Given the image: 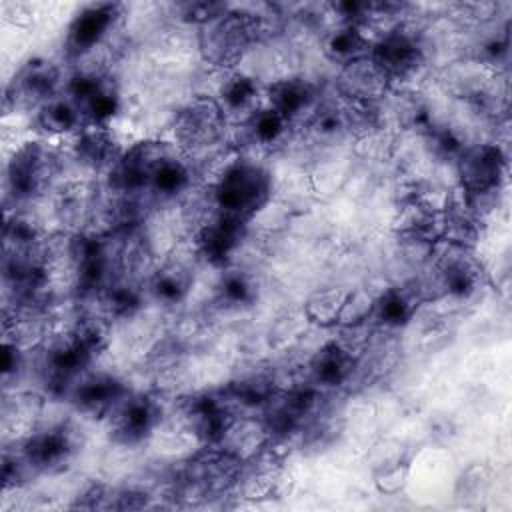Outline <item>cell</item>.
<instances>
[{
	"mask_svg": "<svg viewBox=\"0 0 512 512\" xmlns=\"http://www.w3.org/2000/svg\"><path fill=\"white\" fill-rule=\"evenodd\" d=\"M260 98V88L252 76L242 72H228L220 86L216 100L224 108V112H252Z\"/></svg>",
	"mask_w": 512,
	"mask_h": 512,
	"instance_id": "19",
	"label": "cell"
},
{
	"mask_svg": "<svg viewBox=\"0 0 512 512\" xmlns=\"http://www.w3.org/2000/svg\"><path fill=\"white\" fill-rule=\"evenodd\" d=\"M244 228L246 222L216 210L194 228L196 252L210 264H224L240 244Z\"/></svg>",
	"mask_w": 512,
	"mask_h": 512,
	"instance_id": "7",
	"label": "cell"
},
{
	"mask_svg": "<svg viewBox=\"0 0 512 512\" xmlns=\"http://www.w3.org/2000/svg\"><path fill=\"white\" fill-rule=\"evenodd\" d=\"M74 444L64 428H48L32 432L20 444V458L30 470L54 472L60 470L72 456Z\"/></svg>",
	"mask_w": 512,
	"mask_h": 512,
	"instance_id": "9",
	"label": "cell"
},
{
	"mask_svg": "<svg viewBox=\"0 0 512 512\" xmlns=\"http://www.w3.org/2000/svg\"><path fill=\"white\" fill-rule=\"evenodd\" d=\"M58 84L60 70L52 62L34 60L22 68L12 86L14 96H6V100L14 98L16 102L40 108L44 102L58 96Z\"/></svg>",
	"mask_w": 512,
	"mask_h": 512,
	"instance_id": "13",
	"label": "cell"
},
{
	"mask_svg": "<svg viewBox=\"0 0 512 512\" xmlns=\"http://www.w3.org/2000/svg\"><path fill=\"white\" fill-rule=\"evenodd\" d=\"M38 124L52 134L76 132L82 128V118L76 106L66 96H54L38 108Z\"/></svg>",
	"mask_w": 512,
	"mask_h": 512,
	"instance_id": "23",
	"label": "cell"
},
{
	"mask_svg": "<svg viewBox=\"0 0 512 512\" xmlns=\"http://www.w3.org/2000/svg\"><path fill=\"white\" fill-rule=\"evenodd\" d=\"M354 366H356L354 352L340 340H332L324 344L310 360L308 380L318 388H334L352 374Z\"/></svg>",
	"mask_w": 512,
	"mask_h": 512,
	"instance_id": "14",
	"label": "cell"
},
{
	"mask_svg": "<svg viewBox=\"0 0 512 512\" xmlns=\"http://www.w3.org/2000/svg\"><path fill=\"white\" fill-rule=\"evenodd\" d=\"M350 292L328 288L312 294L306 302V314L312 322L322 324V326H332L340 322L342 310L346 306Z\"/></svg>",
	"mask_w": 512,
	"mask_h": 512,
	"instance_id": "24",
	"label": "cell"
},
{
	"mask_svg": "<svg viewBox=\"0 0 512 512\" xmlns=\"http://www.w3.org/2000/svg\"><path fill=\"white\" fill-rule=\"evenodd\" d=\"M108 416L114 440L124 446H132L152 432L158 420V406L148 396L126 394Z\"/></svg>",
	"mask_w": 512,
	"mask_h": 512,
	"instance_id": "8",
	"label": "cell"
},
{
	"mask_svg": "<svg viewBox=\"0 0 512 512\" xmlns=\"http://www.w3.org/2000/svg\"><path fill=\"white\" fill-rule=\"evenodd\" d=\"M422 298L420 290L412 288H402V286H392L386 288L380 296L372 300L370 306V316L376 324L382 328H398L404 326L410 316L414 314L416 302Z\"/></svg>",
	"mask_w": 512,
	"mask_h": 512,
	"instance_id": "16",
	"label": "cell"
},
{
	"mask_svg": "<svg viewBox=\"0 0 512 512\" xmlns=\"http://www.w3.org/2000/svg\"><path fill=\"white\" fill-rule=\"evenodd\" d=\"M274 392H276V384L272 374L260 370L234 380L228 386L226 396L240 408H262Z\"/></svg>",
	"mask_w": 512,
	"mask_h": 512,
	"instance_id": "21",
	"label": "cell"
},
{
	"mask_svg": "<svg viewBox=\"0 0 512 512\" xmlns=\"http://www.w3.org/2000/svg\"><path fill=\"white\" fill-rule=\"evenodd\" d=\"M220 296L228 306H244L254 298V284L242 272H230L222 278Z\"/></svg>",
	"mask_w": 512,
	"mask_h": 512,
	"instance_id": "25",
	"label": "cell"
},
{
	"mask_svg": "<svg viewBox=\"0 0 512 512\" xmlns=\"http://www.w3.org/2000/svg\"><path fill=\"white\" fill-rule=\"evenodd\" d=\"M388 88H390V80L374 64L370 56L358 58L342 66V72L338 78V90L348 102L380 104V100L388 94Z\"/></svg>",
	"mask_w": 512,
	"mask_h": 512,
	"instance_id": "11",
	"label": "cell"
},
{
	"mask_svg": "<svg viewBox=\"0 0 512 512\" xmlns=\"http://www.w3.org/2000/svg\"><path fill=\"white\" fill-rule=\"evenodd\" d=\"M372 38L358 24L340 22L326 36V54L342 66L370 54Z\"/></svg>",
	"mask_w": 512,
	"mask_h": 512,
	"instance_id": "18",
	"label": "cell"
},
{
	"mask_svg": "<svg viewBox=\"0 0 512 512\" xmlns=\"http://www.w3.org/2000/svg\"><path fill=\"white\" fill-rule=\"evenodd\" d=\"M462 196L480 212L482 202L500 190L506 172V156L498 144L482 142L464 146L456 158Z\"/></svg>",
	"mask_w": 512,
	"mask_h": 512,
	"instance_id": "3",
	"label": "cell"
},
{
	"mask_svg": "<svg viewBox=\"0 0 512 512\" xmlns=\"http://www.w3.org/2000/svg\"><path fill=\"white\" fill-rule=\"evenodd\" d=\"M116 4H90L70 24L66 50L74 58L90 54L106 38L116 20Z\"/></svg>",
	"mask_w": 512,
	"mask_h": 512,
	"instance_id": "10",
	"label": "cell"
},
{
	"mask_svg": "<svg viewBox=\"0 0 512 512\" xmlns=\"http://www.w3.org/2000/svg\"><path fill=\"white\" fill-rule=\"evenodd\" d=\"M210 192L218 212L248 222L270 198V176L256 164L236 160L210 184Z\"/></svg>",
	"mask_w": 512,
	"mask_h": 512,
	"instance_id": "1",
	"label": "cell"
},
{
	"mask_svg": "<svg viewBox=\"0 0 512 512\" xmlns=\"http://www.w3.org/2000/svg\"><path fill=\"white\" fill-rule=\"evenodd\" d=\"M72 156L90 170H110L120 154L106 126H82L74 132Z\"/></svg>",
	"mask_w": 512,
	"mask_h": 512,
	"instance_id": "15",
	"label": "cell"
},
{
	"mask_svg": "<svg viewBox=\"0 0 512 512\" xmlns=\"http://www.w3.org/2000/svg\"><path fill=\"white\" fill-rule=\"evenodd\" d=\"M368 56L386 74L390 84L416 76L424 64V52L416 36L396 26L372 40Z\"/></svg>",
	"mask_w": 512,
	"mask_h": 512,
	"instance_id": "6",
	"label": "cell"
},
{
	"mask_svg": "<svg viewBox=\"0 0 512 512\" xmlns=\"http://www.w3.org/2000/svg\"><path fill=\"white\" fill-rule=\"evenodd\" d=\"M260 32L262 24L256 16L226 10L202 26L200 48L210 64L232 68L242 60L244 52Z\"/></svg>",
	"mask_w": 512,
	"mask_h": 512,
	"instance_id": "2",
	"label": "cell"
},
{
	"mask_svg": "<svg viewBox=\"0 0 512 512\" xmlns=\"http://www.w3.org/2000/svg\"><path fill=\"white\" fill-rule=\"evenodd\" d=\"M288 126H290L288 118H284L282 114H278L276 110L264 104L256 106L242 122L246 138L258 146H268L278 142L286 134Z\"/></svg>",
	"mask_w": 512,
	"mask_h": 512,
	"instance_id": "20",
	"label": "cell"
},
{
	"mask_svg": "<svg viewBox=\"0 0 512 512\" xmlns=\"http://www.w3.org/2000/svg\"><path fill=\"white\" fill-rule=\"evenodd\" d=\"M226 112L216 96H196L174 116V140L188 154L218 144L226 134Z\"/></svg>",
	"mask_w": 512,
	"mask_h": 512,
	"instance_id": "4",
	"label": "cell"
},
{
	"mask_svg": "<svg viewBox=\"0 0 512 512\" xmlns=\"http://www.w3.org/2000/svg\"><path fill=\"white\" fill-rule=\"evenodd\" d=\"M58 156L40 142H28L18 148L6 168V188L16 200H26L50 188L58 176Z\"/></svg>",
	"mask_w": 512,
	"mask_h": 512,
	"instance_id": "5",
	"label": "cell"
},
{
	"mask_svg": "<svg viewBox=\"0 0 512 512\" xmlns=\"http://www.w3.org/2000/svg\"><path fill=\"white\" fill-rule=\"evenodd\" d=\"M190 272L182 262H168L152 272L150 292L162 302H178L186 296L190 288Z\"/></svg>",
	"mask_w": 512,
	"mask_h": 512,
	"instance_id": "22",
	"label": "cell"
},
{
	"mask_svg": "<svg viewBox=\"0 0 512 512\" xmlns=\"http://www.w3.org/2000/svg\"><path fill=\"white\" fill-rule=\"evenodd\" d=\"M126 388L110 374H92L72 386V400L78 410L94 416H106L126 396Z\"/></svg>",
	"mask_w": 512,
	"mask_h": 512,
	"instance_id": "12",
	"label": "cell"
},
{
	"mask_svg": "<svg viewBox=\"0 0 512 512\" xmlns=\"http://www.w3.org/2000/svg\"><path fill=\"white\" fill-rule=\"evenodd\" d=\"M264 106L276 110L290 122L310 108L314 100V88L302 78H286L272 82L264 92Z\"/></svg>",
	"mask_w": 512,
	"mask_h": 512,
	"instance_id": "17",
	"label": "cell"
}]
</instances>
